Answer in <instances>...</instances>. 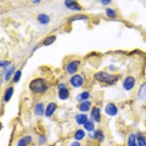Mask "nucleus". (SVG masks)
Returning a JSON list of instances; mask_svg holds the SVG:
<instances>
[{"label": "nucleus", "mask_w": 146, "mask_h": 146, "mask_svg": "<svg viewBox=\"0 0 146 146\" xmlns=\"http://www.w3.org/2000/svg\"><path fill=\"white\" fill-rule=\"evenodd\" d=\"M94 78L98 81L109 85L114 84L118 80V77L116 75H110L105 72H99L96 73L94 75Z\"/></svg>", "instance_id": "1"}, {"label": "nucleus", "mask_w": 146, "mask_h": 146, "mask_svg": "<svg viewBox=\"0 0 146 146\" xmlns=\"http://www.w3.org/2000/svg\"><path fill=\"white\" fill-rule=\"evenodd\" d=\"M29 88L32 91L36 93H42L48 89L46 83L42 78H36L31 81L29 84Z\"/></svg>", "instance_id": "2"}, {"label": "nucleus", "mask_w": 146, "mask_h": 146, "mask_svg": "<svg viewBox=\"0 0 146 146\" xmlns=\"http://www.w3.org/2000/svg\"><path fill=\"white\" fill-rule=\"evenodd\" d=\"M135 85V79L131 76H128L123 80V86L126 91H130L134 88Z\"/></svg>", "instance_id": "3"}, {"label": "nucleus", "mask_w": 146, "mask_h": 146, "mask_svg": "<svg viewBox=\"0 0 146 146\" xmlns=\"http://www.w3.org/2000/svg\"><path fill=\"white\" fill-rule=\"evenodd\" d=\"M105 112L110 116H115L118 113V108L113 103H109L105 107Z\"/></svg>", "instance_id": "4"}, {"label": "nucleus", "mask_w": 146, "mask_h": 146, "mask_svg": "<svg viewBox=\"0 0 146 146\" xmlns=\"http://www.w3.org/2000/svg\"><path fill=\"white\" fill-rule=\"evenodd\" d=\"M80 64V61H72L68 64L66 67V71L68 72L69 74L72 75L78 71V66Z\"/></svg>", "instance_id": "5"}, {"label": "nucleus", "mask_w": 146, "mask_h": 146, "mask_svg": "<svg viewBox=\"0 0 146 146\" xmlns=\"http://www.w3.org/2000/svg\"><path fill=\"white\" fill-rule=\"evenodd\" d=\"M66 7L71 10H75V11H79L82 10V7L79 4L75 1H71V0H66L64 2Z\"/></svg>", "instance_id": "6"}, {"label": "nucleus", "mask_w": 146, "mask_h": 146, "mask_svg": "<svg viewBox=\"0 0 146 146\" xmlns=\"http://www.w3.org/2000/svg\"><path fill=\"white\" fill-rule=\"evenodd\" d=\"M91 118L96 123H100L101 121V113H100V108H92L91 112Z\"/></svg>", "instance_id": "7"}, {"label": "nucleus", "mask_w": 146, "mask_h": 146, "mask_svg": "<svg viewBox=\"0 0 146 146\" xmlns=\"http://www.w3.org/2000/svg\"><path fill=\"white\" fill-rule=\"evenodd\" d=\"M70 83H71L72 86L75 88H78V87L81 86L83 83V79L80 75H75L72 76L70 79Z\"/></svg>", "instance_id": "8"}, {"label": "nucleus", "mask_w": 146, "mask_h": 146, "mask_svg": "<svg viewBox=\"0 0 146 146\" xmlns=\"http://www.w3.org/2000/svg\"><path fill=\"white\" fill-rule=\"evenodd\" d=\"M57 105L56 104H55V103H50V104H48V106H47L46 110H45V116L46 117H50L54 113L55 110H56Z\"/></svg>", "instance_id": "9"}, {"label": "nucleus", "mask_w": 146, "mask_h": 146, "mask_svg": "<svg viewBox=\"0 0 146 146\" xmlns=\"http://www.w3.org/2000/svg\"><path fill=\"white\" fill-rule=\"evenodd\" d=\"M138 96L143 101H146V83L141 85L138 91Z\"/></svg>", "instance_id": "10"}, {"label": "nucleus", "mask_w": 146, "mask_h": 146, "mask_svg": "<svg viewBox=\"0 0 146 146\" xmlns=\"http://www.w3.org/2000/svg\"><path fill=\"white\" fill-rule=\"evenodd\" d=\"M75 121L79 125H84L88 121V117L86 114H78L75 115Z\"/></svg>", "instance_id": "11"}, {"label": "nucleus", "mask_w": 146, "mask_h": 146, "mask_svg": "<svg viewBox=\"0 0 146 146\" xmlns=\"http://www.w3.org/2000/svg\"><path fill=\"white\" fill-rule=\"evenodd\" d=\"M37 20H38V21L41 23L42 25H46V24H48L50 22V19L49 16L47 15L46 14L41 13L39 14L38 16H37Z\"/></svg>", "instance_id": "12"}, {"label": "nucleus", "mask_w": 146, "mask_h": 146, "mask_svg": "<svg viewBox=\"0 0 146 146\" xmlns=\"http://www.w3.org/2000/svg\"><path fill=\"white\" fill-rule=\"evenodd\" d=\"M69 90L66 88H61L59 89V91H58V96H59L60 100H66L68 99L69 97Z\"/></svg>", "instance_id": "13"}, {"label": "nucleus", "mask_w": 146, "mask_h": 146, "mask_svg": "<svg viewBox=\"0 0 146 146\" xmlns=\"http://www.w3.org/2000/svg\"><path fill=\"white\" fill-rule=\"evenodd\" d=\"M32 141V137L31 136H26L23 137L22 139H21L18 141V146H27Z\"/></svg>", "instance_id": "14"}, {"label": "nucleus", "mask_w": 146, "mask_h": 146, "mask_svg": "<svg viewBox=\"0 0 146 146\" xmlns=\"http://www.w3.org/2000/svg\"><path fill=\"white\" fill-rule=\"evenodd\" d=\"M91 105V102L85 101L80 104V107H79V109H80V110L81 112H84V113H86V112H88V110H89Z\"/></svg>", "instance_id": "15"}, {"label": "nucleus", "mask_w": 146, "mask_h": 146, "mask_svg": "<svg viewBox=\"0 0 146 146\" xmlns=\"http://www.w3.org/2000/svg\"><path fill=\"white\" fill-rule=\"evenodd\" d=\"M35 114L37 115H42L44 114V105L43 103H38L36 104L35 109Z\"/></svg>", "instance_id": "16"}, {"label": "nucleus", "mask_w": 146, "mask_h": 146, "mask_svg": "<svg viewBox=\"0 0 146 146\" xmlns=\"http://www.w3.org/2000/svg\"><path fill=\"white\" fill-rule=\"evenodd\" d=\"M13 91L14 89L13 87H10L9 88H7V91H6V92L5 94V96H4V100H5V101L6 102H8L10 101L12 96L13 94Z\"/></svg>", "instance_id": "17"}, {"label": "nucleus", "mask_w": 146, "mask_h": 146, "mask_svg": "<svg viewBox=\"0 0 146 146\" xmlns=\"http://www.w3.org/2000/svg\"><path fill=\"white\" fill-rule=\"evenodd\" d=\"M56 39V36H55V35H51V36H47L46 38L43 41V45H50L51 44H53V42H55Z\"/></svg>", "instance_id": "18"}, {"label": "nucleus", "mask_w": 146, "mask_h": 146, "mask_svg": "<svg viewBox=\"0 0 146 146\" xmlns=\"http://www.w3.org/2000/svg\"><path fill=\"white\" fill-rule=\"evenodd\" d=\"M91 137H94L95 139H99L100 141H102L103 139H104V135H103L102 131L100 129L96 130L95 131H94L93 135Z\"/></svg>", "instance_id": "19"}, {"label": "nucleus", "mask_w": 146, "mask_h": 146, "mask_svg": "<svg viewBox=\"0 0 146 146\" xmlns=\"http://www.w3.org/2000/svg\"><path fill=\"white\" fill-rule=\"evenodd\" d=\"M128 144L129 146H137L136 136L134 134H130L128 139Z\"/></svg>", "instance_id": "20"}, {"label": "nucleus", "mask_w": 146, "mask_h": 146, "mask_svg": "<svg viewBox=\"0 0 146 146\" xmlns=\"http://www.w3.org/2000/svg\"><path fill=\"white\" fill-rule=\"evenodd\" d=\"M85 135H86V134H85V131L83 130L78 129L77 130L75 134V139L76 140H81V139H83Z\"/></svg>", "instance_id": "21"}, {"label": "nucleus", "mask_w": 146, "mask_h": 146, "mask_svg": "<svg viewBox=\"0 0 146 146\" xmlns=\"http://www.w3.org/2000/svg\"><path fill=\"white\" fill-rule=\"evenodd\" d=\"M83 126H84L85 129H86L87 131H92L94 129V127H95L94 123L91 121H87L86 123L83 125Z\"/></svg>", "instance_id": "22"}, {"label": "nucleus", "mask_w": 146, "mask_h": 146, "mask_svg": "<svg viewBox=\"0 0 146 146\" xmlns=\"http://www.w3.org/2000/svg\"><path fill=\"white\" fill-rule=\"evenodd\" d=\"M90 94L87 91H84L83 93L80 94V95H78V97H77V100L78 101H82V100H86L89 98Z\"/></svg>", "instance_id": "23"}, {"label": "nucleus", "mask_w": 146, "mask_h": 146, "mask_svg": "<svg viewBox=\"0 0 146 146\" xmlns=\"http://www.w3.org/2000/svg\"><path fill=\"white\" fill-rule=\"evenodd\" d=\"M88 17L85 15H76L70 19V21H84L87 20Z\"/></svg>", "instance_id": "24"}, {"label": "nucleus", "mask_w": 146, "mask_h": 146, "mask_svg": "<svg viewBox=\"0 0 146 146\" xmlns=\"http://www.w3.org/2000/svg\"><path fill=\"white\" fill-rule=\"evenodd\" d=\"M138 145L139 146H146V139L141 134L137 135Z\"/></svg>", "instance_id": "25"}, {"label": "nucleus", "mask_w": 146, "mask_h": 146, "mask_svg": "<svg viewBox=\"0 0 146 146\" xmlns=\"http://www.w3.org/2000/svg\"><path fill=\"white\" fill-rule=\"evenodd\" d=\"M106 15L110 18H115L116 16V13L112 8L108 7V8L106 9Z\"/></svg>", "instance_id": "26"}, {"label": "nucleus", "mask_w": 146, "mask_h": 146, "mask_svg": "<svg viewBox=\"0 0 146 146\" xmlns=\"http://www.w3.org/2000/svg\"><path fill=\"white\" fill-rule=\"evenodd\" d=\"M21 70H18V71L15 72V75H14L13 81L15 83H18L21 79Z\"/></svg>", "instance_id": "27"}, {"label": "nucleus", "mask_w": 146, "mask_h": 146, "mask_svg": "<svg viewBox=\"0 0 146 146\" xmlns=\"http://www.w3.org/2000/svg\"><path fill=\"white\" fill-rule=\"evenodd\" d=\"M14 71H15V67L13 66V67H11V69H10V70L7 71V72L6 73V75H5V80H8L10 78V77H11V75H13V73L14 72Z\"/></svg>", "instance_id": "28"}, {"label": "nucleus", "mask_w": 146, "mask_h": 146, "mask_svg": "<svg viewBox=\"0 0 146 146\" xmlns=\"http://www.w3.org/2000/svg\"><path fill=\"white\" fill-rule=\"evenodd\" d=\"M10 64V62L9 61H6V60H3V61H1V63H0V66L2 68H5L6 66H9Z\"/></svg>", "instance_id": "29"}, {"label": "nucleus", "mask_w": 146, "mask_h": 146, "mask_svg": "<svg viewBox=\"0 0 146 146\" xmlns=\"http://www.w3.org/2000/svg\"><path fill=\"white\" fill-rule=\"evenodd\" d=\"M100 2H101L102 4H103V5H108V4H110L111 2V1H110V0H101Z\"/></svg>", "instance_id": "30"}, {"label": "nucleus", "mask_w": 146, "mask_h": 146, "mask_svg": "<svg viewBox=\"0 0 146 146\" xmlns=\"http://www.w3.org/2000/svg\"><path fill=\"white\" fill-rule=\"evenodd\" d=\"M70 146H80V143H78V142H74Z\"/></svg>", "instance_id": "31"}, {"label": "nucleus", "mask_w": 146, "mask_h": 146, "mask_svg": "<svg viewBox=\"0 0 146 146\" xmlns=\"http://www.w3.org/2000/svg\"><path fill=\"white\" fill-rule=\"evenodd\" d=\"M40 2V1H33V2H35V3H37V2L39 3Z\"/></svg>", "instance_id": "32"}]
</instances>
